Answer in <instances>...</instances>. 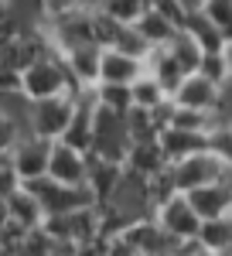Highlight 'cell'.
<instances>
[{"mask_svg": "<svg viewBox=\"0 0 232 256\" xmlns=\"http://www.w3.org/2000/svg\"><path fill=\"white\" fill-rule=\"evenodd\" d=\"M168 52H171L174 58L184 65V72H194L198 68V58H202V48H198V41L184 31V28H178L174 31V38L168 41Z\"/></svg>", "mask_w": 232, "mask_h": 256, "instance_id": "obj_24", "label": "cell"}, {"mask_svg": "<svg viewBox=\"0 0 232 256\" xmlns=\"http://www.w3.org/2000/svg\"><path fill=\"white\" fill-rule=\"evenodd\" d=\"M92 96H96L99 106L116 110V113H126L134 106V96H130V86L126 82H96L92 86Z\"/></svg>", "mask_w": 232, "mask_h": 256, "instance_id": "obj_23", "label": "cell"}, {"mask_svg": "<svg viewBox=\"0 0 232 256\" xmlns=\"http://www.w3.org/2000/svg\"><path fill=\"white\" fill-rule=\"evenodd\" d=\"M198 239L205 242L208 256L212 253H232V216H212V218H202L198 226Z\"/></svg>", "mask_w": 232, "mask_h": 256, "instance_id": "obj_19", "label": "cell"}, {"mask_svg": "<svg viewBox=\"0 0 232 256\" xmlns=\"http://www.w3.org/2000/svg\"><path fill=\"white\" fill-rule=\"evenodd\" d=\"M4 202H7V216L14 218L18 226H24V229H34V226L44 222V208H41V202L34 198V192L28 184H20L18 192H10Z\"/></svg>", "mask_w": 232, "mask_h": 256, "instance_id": "obj_18", "label": "cell"}, {"mask_svg": "<svg viewBox=\"0 0 232 256\" xmlns=\"http://www.w3.org/2000/svg\"><path fill=\"white\" fill-rule=\"evenodd\" d=\"M134 28L144 34V41L154 48V44H168V41L174 38V31H178V24H171V20L164 18L160 10H154V7H144V14L134 20Z\"/></svg>", "mask_w": 232, "mask_h": 256, "instance_id": "obj_20", "label": "cell"}, {"mask_svg": "<svg viewBox=\"0 0 232 256\" xmlns=\"http://www.w3.org/2000/svg\"><path fill=\"white\" fill-rule=\"evenodd\" d=\"M171 160L164 158V147H160V140L150 137V140H134L130 144V150H126V160H123V168H130L136 174L150 178L157 171H164Z\"/></svg>", "mask_w": 232, "mask_h": 256, "instance_id": "obj_14", "label": "cell"}, {"mask_svg": "<svg viewBox=\"0 0 232 256\" xmlns=\"http://www.w3.org/2000/svg\"><path fill=\"white\" fill-rule=\"evenodd\" d=\"M218 96H222V86L205 79L202 72H188L184 79L178 82V89L171 92V99L178 106H192V110H205V113H215Z\"/></svg>", "mask_w": 232, "mask_h": 256, "instance_id": "obj_10", "label": "cell"}, {"mask_svg": "<svg viewBox=\"0 0 232 256\" xmlns=\"http://www.w3.org/2000/svg\"><path fill=\"white\" fill-rule=\"evenodd\" d=\"M76 110V92H62V96H48V99H31L28 106V130L38 137L58 140L65 134L68 120Z\"/></svg>", "mask_w": 232, "mask_h": 256, "instance_id": "obj_5", "label": "cell"}, {"mask_svg": "<svg viewBox=\"0 0 232 256\" xmlns=\"http://www.w3.org/2000/svg\"><path fill=\"white\" fill-rule=\"evenodd\" d=\"M171 171H174V181H178V192H192L198 184H208V181H218V178L229 174L226 160L218 158L212 147H202V150H194L188 158L174 160Z\"/></svg>", "mask_w": 232, "mask_h": 256, "instance_id": "obj_6", "label": "cell"}, {"mask_svg": "<svg viewBox=\"0 0 232 256\" xmlns=\"http://www.w3.org/2000/svg\"><path fill=\"white\" fill-rule=\"evenodd\" d=\"M130 96H134V106H140V110H157L164 99H171V92L144 68V72L130 82Z\"/></svg>", "mask_w": 232, "mask_h": 256, "instance_id": "obj_22", "label": "cell"}, {"mask_svg": "<svg viewBox=\"0 0 232 256\" xmlns=\"http://www.w3.org/2000/svg\"><path fill=\"white\" fill-rule=\"evenodd\" d=\"M34 198L41 202L44 216H58V212H72V208H86V205H96V198L89 192V184H62L55 178L41 174L34 181H24Z\"/></svg>", "mask_w": 232, "mask_h": 256, "instance_id": "obj_4", "label": "cell"}, {"mask_svg": "<svg viewBox=\"0 0 232 256\" xmlns=\"http://www.w3.org/2000/svg\"><path fill=\"white\" fill-rule=\"evenodd\" d=\"M20 134H28V126L18 116H10L7 110H0V158L14 150V144L20 140Z\"/></svg>", "mask_w": 232, "mask_h": 256, "instance_id": "obj_27", "label": "cell"}, {"mask_svg": "<svg viewBox=\"0 0 232 256\" xmlns=\"http://www.w3.org/2000/svg\"><path fill=\"white\" fill-rule=\"evenodd\" d=\"M205 18H212L215 24H218V31L226 28L232 20V0H202V7H198Z\"/></svg>", "mask_w": 232, "mask_h": 256, "instance_id": "obj_28", "label": "cell"}, {"mask_svg": "<svg viewBox=\"0 0 232 256\" xmlns=\"http://www.w3.org/2000/svg\"><path fill=\"white\" fill-rule=\"evenodd\" d=\"M52 144L55 140L38 137V134H20V140L14 144V150L7 154L14 171L20 174V181H34V178L48 174V154H52Z\"/></svg>", "mask_w": 232, "mask_h": 256, "instance_id": "obj_7", "label": "cell"}, {"mask_svg": "<svg viewBox=\"0 0 232 256\" xmlns=\"http://www.w3.org/2000/svg\"><path fill=\"white\" fill-rule=\"evenodd\" d=\"M144 68H147V72H150V76H154L168 92H174V89H178V82L188 76V72H184V65L168 52V44H154V48H147V55H144Z\"/></svg>", "mask_w": 232, "mask_h": 256, "instance_id": "obj_16", "label": "cell"}, {"mask_svg": "<svg viewBox=\"0 0 232 256\" xmlns=\"http://www.w3.org/2000/svg\"><path fill=\"white\" fill-rule=\"evenodd\" d=\"M78 89L82 86L72 82L58 52H44L28 68H20V92L28 99H48V96H62V92H78Z\"/></svg>", "mask_w": 232, "mask_h": 256, "instance_id": "obj_1", "label": "cell"}, {"mask_svg": "<svg viewBox=\"0 0 232 256\" xmlns=\"http://www.w3.org/2000/svg\"><path fill=\"white\" fill-rule=\"evenodd\" d=\"M130 130H126V113H116L96 102V120H92V154L106 160H126L130 150Z\"/></svg>", "mask_w": 232, "mask_h": 256, "instance_id": "obj_3", "label": "cell"}, {"mask_svg": "<svg viewBox=\"0 0 232 256\" xmlns=\"http://www.w3.org/2000/svg\"><path fill=\"white\" fill-rule=\"evenodd\" d=\"M222 55H226V68H229V79H232V41L222 44Z\"/></svg>", "mask_w": 232, "mask_h": 256, "instance_id": "obj_29", "label": "cell"}, {"mask_svg": "<svg viewBox=\"0 0 232 256\" xmlns=\"http://www.w3.org/2000/svg\"><path fill=\"white\" fill-rule=\"evenodd\" d=\"M58 55H62V62H65V68H68L76 86H96L99 82V55H102V48L96 41L72 44V48H65Z\"/></svg>", "mask_w": 232, "mask_h": 256, "instance_id": "obj_12", "label": "cell"}, {"mask_svg": "<svg viewBox=\"0 0 232 256\" xmlns=\"http://www.w3.org/2000/svg\"><path fill=\"white\" fill-rule=\"evenodd\" d=\"M194 72H202L205 79L226 86V82H229V68H226V55H222V48L202 52V58H198V68H194Z\"/></svg>", "mask_w": 232, "mask_h": 256, "instance_id": "obj_25", "label": "cell"}, {"mask_svg": "<svg viewBox=\"0 0 232 256\" xmlns=\"http://www.w3.org/2000/svg\"><path fill=\"white\" fill-rule=\"evenodd\" d=\"M96 7H102L110 18L123 20V24H134L140 14H144V7H147V0H99Z\"/></svg>", "mask_w": 232, "mask_h": 256, "instance_id": "obj_26", "label": "cell"}, {"mask_svg": "<svg viewBox=\"0 0 232 256\" xmlns=\"http://www.w3.org/2000/svg\"><path fill=\"white\" fill-rule=\"evenodd\" d=\"M229 216H232V208H229Z\"/></svg>", "mask_w": 232, "mask_h": 256, "instance_id": "obj_32", "label": "cell"}, {"mask_svg": "<svg viewBox=\"0 0 232 256\" xmlns=\"http://www.w3.org/2000/svg\"><path fill=\"white\" fill-rule=\"evenodd\" d=\"M120 178H123V164H120V160H106V158H99V154L89 150V174H86V184H89V192L96 198V205L113 195Z\"/></svg>", "mask_w": 232, "mask_h": 256, "instance_id": "obj_15", "label": "cell"}, {"mask_svg": "<svg viewBox=\"0 0 232 256\" xmlns=\"http://www.w3.org/2000/svg\"><path fill=\"white\" fill-rule=\"evenodd\" d=\"M184 198L192 202V208L202 218L226 216L232 208V174L218 178V181H208V184H198L192 192H184Z\"/></svg>", "mask_w": 232, "mask_h": 256, "instance_id": "obj_11", "label": "cell"}, {"mask_svg": "<svg viewBox=\"0 0 232 256\" xmlns=\"http://www.w3.org/2000/svg\"><path fill=\"white\" fill-rule=\"evenodd\" d=\"M7 218H10V216H7V202H0V229L7 226Z\"/></svg>", "mask_w": 232, "mask_h": 256, "instance_id": "obj_30", "label": "cell"}, {"mask_svg": "<svg viewBox=\"0 0 232 256\" xmlns=\"http://www.w3.org/2000/svg\"><path fill=\"white\" fill-rule=\"evenodd\" d=\"M157 140H160L164 158L171 160V164L181 160V158H188V154H194V150H202V147H208V134L181 130V126H164V130L157 134Z\"/></svg>", "mask_w": 232, "mask_h": 256, "instance_id": "obj_17", "label": "cell"}, {"mask_svg": "<svg viewBox=\"0 0 232 256\" xmlns=\"http://www.w3.org/2000/svg\"><path fill=\"white\" fill-rule=\"evenodd\" d=\"M86 174H89V154L65 140H55L48 154V178L62 184H86Z\"/></svg>", "mask_w": 232, "mask_h": 256, "instance_id": "obj_9", "label": "cell"}, {"mask_svg": "<svg viewBox=\"0 0 232 256\" xmlns=\"http://www.w3.org/2000/svg\"><path fill=\"white\" fill-rule=\"evenodd\" d=\"M184 31L198 41V48H202V52H212V48H222V44H226V41H222V31H218V24H215L212 18H205L198 7H194V10H188Z\"/></svg>", "mask_w": 232, "mask_h": 256, "instance_id": "obj_21", "label": "cell"}, {"mask_svg": "<svg viewBox=\"0 0 232 256\" xmlns=\"http://www.w3.org/2000/svg\"><path fill=\"white\" fill-rule=\"evenodd\" d=\"M110 253H144V256L178 253V239L154 216H140L134 222H126L120 236H113V250Z\"/></svg>", "mask_w": 232, "mask_h": 256, "instance_id": "obj_2", "label": "cell"}, {"mask_svg": "<svg viewBox=\"0 0 232 256\" xmlns=\"http://www.w3.org/2000/svg\"><path fill=\"white\" fill-rule=\"evenodd\" d=\"M181 4H184L188 10H194V7H202V0H181Z\"/></svg>", "mask_w": 232, "mask_h": 256, "instance_id": "obj_31", "label": "cell"}, {"mask_svg": "<svg viewBox=\"0 0 232 256\" xmlns=\"http://www.w3.org/2000/svg\"><path fill=\"white\" fill-rule=\"evenodd\" d=\"M154 218L178 239V242L198 236V226H202V216L192 208V202L184 198V192H178V195H171L168 202H160L154 208Z\"/></svg>", "mask_w": 232, "mask_h": 256, "instance_id": "obj_8", "label": "cell"}, {"mask_svg": "<svg viewBox=\"0 0 232 256\" xmlns=\"http://www.w3.org/2000/svg\"><path fill=\"white\" fill-rule=\"evenodd\" d=\"M144 72V58L130 55V52H120V48H102L99 55V82H130Z\"/></svg>", "mask_w": 232, "mask_h": 256, "instance_id": "obj_13", "label": "cell"}]
</instances>
